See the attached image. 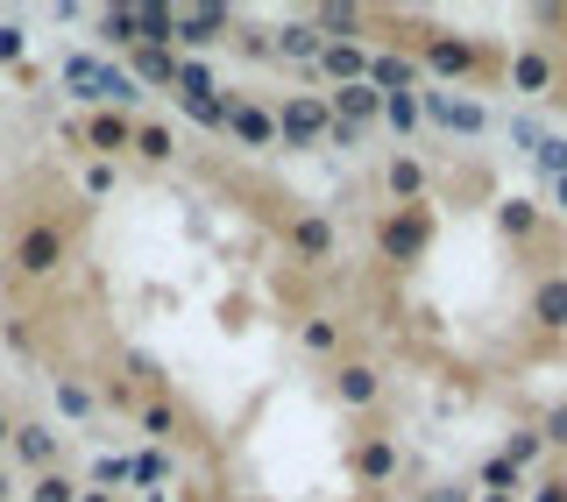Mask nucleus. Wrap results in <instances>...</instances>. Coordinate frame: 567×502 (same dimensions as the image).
I'll use <instances>...</instances> for the list:
<instances>
[{"label":"nucleus","instance_id":"nucleus-1","mask_svg":"<svg viewBox=\"0 0 567 502\" xmlns=\"http://www.w3.org/2000/svg\"><path fill=\"white\" fill-rule=\"evenodd\" d=\"M58 85L71 100H93V114L100 106H114V114H128V106L142 100V85L121 71L114 57H93V50H71V57H58Z\"/></svg>","mask_w":567,"mask_h":502},{"label":"nucleus","instance_id":"nucleus-2","mask_svg":"<svg viewBox=\"0 0 567 502\" xmlns=\"http://www.w3.org/2000/svg\"><path fill=\"white\" fill-rule=\"evenodd\" d=\"M419 121H433V128H447L461 142L489 135V106L468 100V93H447V85H419Z\"/></svg>","mask_w":567,"mask_h":502},{"label":"nucleus","instance_id":"nucleus-3","mask_svg":"<svg viewBox=\"0 0 567 502\" xmlns=\"http://www.w3.org/2000/svg\"><path fill=\"white\" fill-rule=\"evenodd\" d=\"M270 121H277V142H284V149H319L327 128H333L327 93H284V106H270Z\"/></svg>","mask_w":567,"mask_h":502},{"label":"nucleus","instance_id":"nucleus-4","mask_svg":"<svg viewBox=\"0 0 567 502\" xmlns=\"http://www.w3.org/2000/svg\"><path fill=\"white\" fill-rule=\"evenodd\" d=\"M377 248H383V262H419L425 248H433V212H425V206H398L377 227Z\"/></svg>","mask_w":567,"mask_h":502},{"label":"nucleus","instance_id":"nucleus-5","mask_svg":"<svg viewBox=\"0 0 567 502\" xmlns=\"http://www.w3.org/2000/svg\"><path fill=\"white\" fill-rule=\"evenodd\" d=\"M419 71H425V85H461V79H475V71H483V50H475L468 43V35H425V43H419Z\"/></svg>","mask_w":567,"mask_h":502},{"label":"nucleus","instance_id":"nucleus-6","mask_svg":"<svg viewBox=\"0 0 567 502\" xmlns=\"http://www.w3.org/2000/svg\"><path fill=\"white\" fill-rule=\"evenodd\" d=\"M64 255H71V234L58 220H35V227H22V241H14V269H22V276H58Z\"/></svg>","mask_w":567,"mask_h":502},{"label":"nucleus","instance_id":"nucleus-7","mask_svg":"<svg viewBox=\"0 0 567 502\" xmlns=\"http://www.w3.org/2000/svg\"><path fill=\"white\" fill-rule=\"evenodd\" d=\"M8 453H14V468H29V474H50L58 468V453H64V432L58 425H43V418H14V432H8Z\"/></svg>","mask_w":567,"mask_h":502},{"label":"nucleus","instance_id":"nucleus-8","mask_svg":"<svg viewBox=\"0 0 567 502\" xmlns=\"http://www.w3.org/2000/svg\"><path fill=\"white\" fill-rule=\"evenodd\" d=\"M220 135H227V142H241V149H277V121H270V106H262V100H248V93L227 100Z\"/></svg>","mask_w":567,"mask_h":502},{"label":"nucleus","instance_id":"nucleus-9","mask_svg":"<svg viewBox=\"0 0 567 502\" xmlns=\"http://www.w3.org/2000/svg\"><path fill=\"white\" fill-rule=\"evenodd\" d=\"M284 241H291V255L306 262V269H327L333 255H341V234H333L327 212H298V220L284 227Z\"/></svg>","mask_w":567,"mask_h":502},{"label":"nucleus","instance_id":"nucleus-10","mask_svg":"<svg viewBox=\"0 0 567 502\" xmlns=\"http://www.w3.org/2000/svg\"><path fill=\"white\" fill-rule=\"evenodd\" d=\"M398 468H404V453H398V439H390V432L362 439V446L348 453V474L362 481V489H383V481H398Z\"/></svg>","mask_w":567,"mask_h":502},{"label":"nucleus","instance_id":"nucleus-11","mask_svg":"<svg viewBox=\"0 0 567 502\" xmlns=\"http://www.w3.org/2000/svg\"><path fill=\"white\" fill-rule=\"evenodd\" d=\"M227 29H235V14H227V8H171V50L177 43L206 50V43H220Z\"/></svg>","mask_w":567,"mask_h":502},{"label":"nucleus","instance_id":"nucleus-12","mask_svg":"<svg viewBox=\"0 0 567 502\" xmlns=\"http://www.w3.org/2000/svg\"><path fill=\"white\" fill-rule=\"evenodd\" d=\"M369 85H377L383 100H390V93H419L425 71H419L412 50H369Z\"/></svg>","mask_w":567,"mask_h":502},{"label":"nucleus","instance_id":"nucleus-13","mask_svg":"<svg viewBox=\"0 0 567 502\" xmlns=\"http://www.w3.org/2000/svg\"><path fill=\"white\" fill-rule=\"evenodd\" d=\"M327 114L333 121H341V128H354V135H362L369 128V121H383V93H377V85H333V93H327Z\"/></svg>","mask_w":567,"mask_h":502},{"label":"nucleus","instance_id":"nucleus-14","mask_svg":"<svg viewBox=\"0 0 567 502\" xmlns=\"http://www.w3.org/2000/svg\"><path fill=\"white\" fill-rule=\"evenodd\" d=\"M79 142H85V149L100 156V164H114V156H121V149L135 142V121H128V114H114V106H100V114H93V121L79 128Z\"/></svg>","mask_w":567,"mask_h":502},{"label":"nucleus","instance_id":"nucleus-15","mask_svg":"<svg viewBox=\"0 0 567 502\" xmlns=\"http://www.w3.org/2000/svg\"><path fill=\"white\" fill-rule=\"evenodd\" d=\"M525 318H532L539 333H567V269H554V276H539V283H532Z\"/></svg>","mask_w":567,"mask_h":502},{"label":"nucleus","instance_id":"nucleus-16","mask_svg":"<svg viewBox=\"0 0 567 502\" xmlns=\"http://www.w3.org/2000/svg\"><path fill=\"white\" fill-rule=\"evenodd\" d=\"M333 397H341V410H369V404L383 397V368L341 362V368H333Z\"/></svg>","mask_w":567,"mask_h":502},{"label":"nucleus","instance_id":"nucleus-17","mask_svg":"<svg viewBox=\"0 0 567 502\" xmlns=\"http://www.w3.org/2000/svg\"><path fill=\"white\" fill-rule=\"evenodd\" d=\"M312 71H319L327 85H362V79H369V50H362V43H327V50L312 57Z\"/></svg>","mask_w":567,"mask_h":502},{"label":"nucleus","instance_id":"nucleus-18","mask_svg":"<svg viewBox=\"0 0 567 502\" xmlns=\"http://www.w3.org/2000/svg\"><path fill=\"white\" fill-rule=\"evenodd\" d=\"M319 50H327V35H319L306 14H298V22H284V29L270 35V57H277V64H312Z\"/></svg>","mask_w":567,"mask_h":502},{"label":"nucleus","instance_id":"nucleus-19","mask_svg":"<svg viewBox=\"0 0 567 502\" xmlns=\"http://www.w3.org/2000/svg\"><path fill=\"white\" fill-rule=\"evenodd\" d=\"M554 57H546V50H511V93H532V100H546L554 93Z\"/></svg>","mask_w":567,"mask_h":502},{"label":"nucleus","instance_id":"nucleus-20","mask_svg":"<svg viewBox=\"0 0 567 502\" xmlns=\"http://www.w3.org/2000/svg\"><path fill=\"white\" fill-rule=\"evenodd\" d=\"M383 185H390V199H398V206H425V164H419V156H390Z\"/></svg>","mask_w":567,"mask_h":502},{"label":"nucleus","instance_id":"nucleus-21","mask_svg":"<svg viewBox=\"0 0 567 502\" xmlns=\"http://www.w3.org/2000/svg\"><path fill=\"white\" fill-rule=\"evenodd\" d=\"M93 29H100V43H106V50H135V35H142V8H100V14H93Z\"/></svg>","mask_w":567,"mask_h":502},{"label":"nucleus","instance_id":"nucleus-22","mask_svg":"<svg viewBox=\"0 0 567 502\" xmlns=\"http://www.w3.org/2000/svg\"><path fill=\"white\" fill-rule=\"evenodd\" d=\"M171 93H177V100H213V93H220V79H213V64H206V57H177Z\"/></svg>","mask_w":567,"mask_h":502},{"label":"nucleus","instance_id":"nucleus-23","mask_svg":"<svg viewBox=\"0 0 567 502\" xmlns=\"http://www.w3.org/2000/svg\"><path fill=\"white\" fill-rule=\"evenodd\" d=\"M128 79L142 85V93H150V85H171V71H177V50H128Z\"/></svg>","mask_w":567,"mask_h":502},{"label":"nucleus","instance_id":"nucleus-24","mask_svg":"<svg viewBox=\"0 0 567 502\" xmlns=\"http://www.w3.org/2000/svg\"><path fill=\"white\" fill-rule=\"evenodd\" d=\"M496 227H504V241H532L546 227V212H539V199H504L496 206Z\"/></svg>","mask_w":567,"mask_h":502},{"label":"nucleus","instance_id":"nucleus-25","mask_svg":"<svg viewBox=\"0 0 567 502\" xmlns=\"http://www.w3.org/2000/svg\"><path fill=\"white\" fill-rule=\"evenodd\" d=\"M298 347H306L312 362H327V354H341V318H333V312H312L306 326H298Z\"/></svg>","mask_w":567,"mask_h":502},{"label":"nucleus","instance_id":"nucleus-26","mask_svg":"<svg viewBox=\"0 0 567 502\" xmlns=\"http://www.w3.org/2000/svg\"><path fill=\"white\" fill-rule=\"evenodd\" d=\"M128 149L142 156V164H171V156H177V135L164 128V121H135V142H128Z\"/></svg>","mask_w":567,"mask_h":502},{"label":"nucleus","instance_id":"nucleus-27","mask_svg":"<svg viewBox=\"0 0 567 502\" xmlns=\"http://www.w3.org/2000/svg\"><path fill=\"white\" fill-rule=\"evenodd\" d=\"M227 100H235V93H227V85H220V93H213V100H177V114H185L192 128H213V135H220V121H227Z\"/></svg>","mask_w":567,"mask_h":502},{"label":"nucleus","instance_id":"nucleus-28","mask_svg":"<svg viewBox=\"0 0 567 502\" xmlns=\"http://www.w3.org/2000/svg\"><path fill=\"white\" fill-rule=\"evenodd\" d=\"M171 468H177V460L164 453V446H142V453L128 460V481H142V489H156V481H171Z\"/></svg>","mask_w":567,"mask_h":502},{"label":"nucleus","instance_id":"nucleus-29","mask_svg":"<svg viewBox=\"0 0 567 502\" xmlns=\"http://www.w3.org/2000/svg\"><path fill=\"white\" fill-rule=\"evenodd\" d=\"M539 453H546V439H539V432H511L504 446H496V460H504L511 474H525V468H532Z\"/></svg>","mask_w":567,"mask_h":502},{"label":"nucleus","instance_id":"nucleus-30","mask_svg":"<svg viewBox=\"0 0 567 502\" xmlns=\"http://www.w3.org/2000/svg\"><path fill=\"white\" fill-rule=\"evenodd\" d=\"M79 489H85V481H71L64 468H50V474L29 481V502H79Z\"/></svg>","mask_w":567,"mask_h":502},{"label":"nucleus","instance_id":"nucleus-31","mask_svg":"<svg viewBox=\"0 0 567 502\" xmlns=\"http://www.w3.org/2000/svg\"><path fill=\"white\" fill-rule=\"evenodd\" d=\"M383 121H390V135L404 142V135L419 128V93H390V100H383Z\"/></svg>","mask_w":567,"mask_h":502},{"label":"nucleus","instance_id":"nucleus-32","mask_svg":"<svg viewBox=\"0 0 567 502\" xmlns=\"http://www.w3.org/2000/svg\"><path fill=\"white\" fill-rule=\"evenodd\" d=\"M58 410H64L71 425H85V418H93V389L71 383V375H58Z\"/></svg>","mask_w":567,"mask_h":502},{"label":"nucleus","instance_id":"nucleus-33","mask_svg":"<svg viewBox=\"0 0 567 502\" xmlns=\"http://www.w3.org/2000/svg\"><path fill=\"white\" fill-rule=\"evenodd\" d=\"M135 418H142V432H150L156 446H171V439H177V410H171V404H142Z\"/></svg>","mask_w":567,"mask_h":502},{"label":"nucleus","instance_id":"nucleus-34","mask_svg":"<svg viewBox=\"0 0 567 502\" xmlns=\"http://www.w3.org/2000/svg\"><path fill=\"white\" fill-rule=\"evenodd\" d=\"M532 164H539V170H546V177L560 185V177H567V135H539V149H532Z\"/></svg>","mask_w":567,"mask_h":502},{"label":"nucleus","instance_id":"nucleus-35","mask_svg":"<svg viewBox=\"0 0 567 502\" xmlns=\"http://www.w3.org/2000/svg\"><path fill=\"white\" fill-rule=\"evenodd\" d=\"M121 481H128V453H100V460H93V481H85V489H106V495H114Z\"/></svg>","mask_w":567,"mask_h":502},{"label":"nucleus","instance_id":"nucleus-36","mask_svg":"<svg viewBox=\"0 0 567 502\" xmlns=\"http://www.w3.org/2000/svg\"><path fill=\"white\" fill-rule=\"evenodd\" d=\"M518 481H525V474H511V468H504L496 453L483 460V495H518Z\"/></svg>","mask_w":567,"mask_h":502},{"label":"nucleus","instance_id":"nucleus-37","mask_svg":"<svg viewBox=\"0 0 567 502\" xmlns=\"http://www.w3.org/2000/svg\"><path fill=\"white\" fill-rule=\"evenodd\" d=\"M114 185H121V170H114V164H100V156H93V164H85V199H106Z\"/></svg>","mask_w":567,"mask_h":502},{"label":"nucleus","instance_id":"nucleus-38","mask_svg":"<svg viewBox=\"0 0 567 502\" xmlns=\"http://www.w3.org/2000/svg\"><path fill=\"white\" fill-rule=\"evenodd\" d=\"M22 50H29V29L22 22H0V64H22Z\"/></svg>","mask_w":567,"mask_h":502},{"label":"nucleus","instance_id":"nucleus-39","mask_svg":"<svg viewBox=\"0 0 567 502\" xmlns=\"http://www.w3.org/2000/svg\"><path fill=\"white\" fill-rule=\"evenodd\" d=\"M539 135H546V128H532V121H525V114H511V142H518V149H525V156H532V149H539Z\"/></svg>","mask_w":567,"mask_h":502},{"label":"nucleus","instance_id":"nucleus-40","mask_svg":"<svg viewBox=\"0 0 567 502\" xmlns=\"http://www.w3.org/2000/svg\"><path fill=\"white\" fill-rule=\"evenodd\" d=\"M539 439H546V446H567V404H560V410H546V425H539Z\"/></svg>","mask_w":567,"mask_h":502},{"label":"nucleus","instance_id":"nucleus-41","mask_svg":"<svg viewBox=\"0 0 567 502\" xmlns=\"http://www.w3.org/2000/svg\"><path fill=\"white\" fill-rule=\"evenodd\" d=\"M419 502H475V489H461V481H447V489H425Z\"/></svg>","mask_w":567,"mask_h":502},{"label":"nucleus","instance_id":"nucleus-42","mask_svg":"<svg viewBox=\"0 0 567 502\" xmlns=\"http://www.w3.org/2000/svg\"><path fill=\"white\" fill-rule=\"evenodd\" d=\"M532 502H567V481H539V489H532Z\"/></svg>","mask_w":567,"mask_h":502},{"label":"nucleus","instance_id":"nucleus-43","mask_svg":"<svg viewBox=\"0 0 567 502\" xmlns=\"http://www.w3.org/2000/svg\"><path fill=\"white\" fill-rule=\"evenodd\" d=\"M14 495H22V481H14V468L0 460V502H14Z\"/></svg>","mask_w":567,"mask_h":502},{"label":"nucleus","instance_id":"nucleus-44","mask_svg":"<svg viewBox=\"0 0 567 502\" xmlns=\"http://www.w3.org/2000/svg\"><path fill=\"white\" fill-rule=\"evenodd\" d=\"M8 432H14V418H8V410H0V453H8Z\"/></svg>","mask_w":567,"mask_h":502},{"label":"nucleus","instance_id":"nucleus-45","mask_svg":"<svg viewBox=\"0 0 567 502\" xmlns=\"http://www.w3.org/2000/svg\"><path fill=\"white\" fill-rule=\"evenodd\" d=\"M79 502H114V495H106V489H79Z\"/></svg>","mask_w":567,"mask_h":502},{"label":"nucleus","instance_id":"nucleus-46","mask_svg":"<svg viewBox=\"0 0 567 502\" xmlns=\"http://www.w3.org/2000/svg\"><path fill=\"white\" fill-rule=\"evenodd\" d=\"M554 206H560V212H567V177H560V185H554Z\"/></svg>","mask_w":567,"mask_h":502},{"label":"nucleus","instance_id":"nucleus-47","mask_svg":"<svg viewBox=\"0 0 567 502\" xmlns=\"http://www.w3.org/2000/svg\"><path fill=\"white\" fill-rule=\"evenodd\" d=\"M475 502H518V495H483V489H475Z\"/></svg>","mask_w":567,"mask_h":502},{"label":"nucleus","instance_id":"nucleus-48","mask_svg":"<svg viewBox=\"0 0 567 502\" xmlns=\"http://www.w3.org/2000/svg\"><path fill=\"white\" fill-rule=\"evenodd\" d=\"M560 481H567V474H560Z\"/></svg>","mask_w":567,"mask_h":502}]
</instances>
